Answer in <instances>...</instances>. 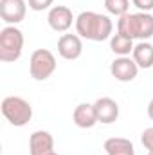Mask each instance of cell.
Segmentation results:
<instances>
[{"label": "cell", "mask_w": 153, "mask_h": 155, "mask_svg": "<svg viewBox=\"0 0 153 155\" xmlns=\"http://www.w3.org/2000/svg\"><path fill=\"white\" fill-rule=\"evenodd\" d=\"M2 114L13 126H25L33 119V107L20 96H7L2 101Z\"/></svg>", "instance_id": "obj_4"}, {"label": "cell", "mask_w": 153, "mask_h": 155, "mask_svg": "<svg viewBox=\"0 0 153 155\" xmlns=\"http://www.w3.org/2000/svg\"><path fill=\"white\" fill-rule=\"evenodd\" d=\"M52 2H54V0H27L29 9H33V11H36V13L49 9V7L52 5Z\"/></svg>", "instance_id": "obj_18"}, {"label": "cell", "mask_w": 153, "mask_h": 155, "mask_svg": "<svg viewBox=\"0 0 153 155\" xmlns=\"http://www.w3.org/2000/svg\"><path fill=\"white\" fill-rule=\"evenodd\" d=\"M148 155H153V152H150V153H148Z\"/></svg>", "instance_id": "obj_22"}, {"label": "cell", "mask_w": 153, "mask_h": 155, "mask_svg": "<svg viewBox=\"0 0 153 155\" xmlns=\"http://www.w3.org/2000/svg\"><path fill=\"white\" fill-rule=\"evenodd\" d=\"M105 7L114 16H124L130 11V0H105Z\"/></svg>", "instance_id": "obj_16"}, {"label": "cell", "mask_w": 153, "mask_h": 155, "mask_svg": "<svg viewBox=\"0 0 153 155\" xmlns=\"http://www.w3.org/2000/svg\"><path fill=\"white\" fill-rule=\"evenodd\" d=\"M106 155H135V146L130 139L124 137H110L105 141Z\"/></svg>", "instance_id": "obj_14"}, {"label": "cell", "mask_w": 153, "mask_h": 155, "mask_svg": "<svg viewBox=\"0 0 153 155\" xmlns=\"http://www.w3.org/2000/svg\"><path fill=\"white\" fill-rule=\"evenodd\" d=\"M133 47H135L133 40L121 35V33H115L110 38V51L117 56H130L133 52Z\"/></svg>", "instance_id": "obj_15"}, {"label": "cell", "mask_w": 153, "mask_h": 155, "mask_svg": "<svg viewBox=\"0 0 153 155\" xmlns=\"http://www.w3.org/2000/svg\"><path fill=\"white\" fill-rule=\"evenodd\" d=\"M72 121L79 128H92L97 124V114L94 105L90 103H79L74 112H72Z\"/></svg>", "instance_id": "obj_12"}, {"label": "cell", "mask_w": 153, "mask_h": 155, "mask_svg": "<svg viewBox=\"0 0 153 155\" xmlns=\"http://www.w3.org/2000/svg\"><path fill=\"white\" fill-rule=\"evenodd\" d=\"M27 2L25 0H0V16L7 25H16L25 18Z\"/></svg>", "instance_id": "obj_8"}, {"label": "cell", "mask_w": 153, "mask_h": 155, "mask_svg": "<svg viewBox=\"0 0 153 155\" xmlns=\"http://www.w3.org/2000/svg\"><path fill=\"white\" fill-rule=\"evenodd\" d=\"M117 33L132 40L148 41L153 36V15L150 13H128L117 20Z\"/></svg>", "instance_id": "obj_2"}, {"label": "cell", "mask_w": 153, "mask_h": 155, "mask_svg": "<svg viewBox=\"0 0 153 155\" xmlns=\"http://www.w3.org/2000/svg\"><path fill=\"white\" fill-rule=\"evenodd\" d=\"M141 143H142V146H144L148 152H153V126L146 128V130L141 134Z\"/></svg>", "instance_id": "obj_17"}, {"label": "cell", "mask_w": 153, "mask_h": 155, "mask_svg": "<svg viewBox=\"0 0 153 155\" xmlns=\"http://www.w3.org/2000/svg\"><path fill=\"white\" fill-rule=\"evenodd\" d=\"M56 71V58L47 49H36L29 60V72L36 81H45Z\"/></svg>", "instance_id": "obj_5"}, {"label": "cell", "mask_w": 153, "mask_h": 155, "mask_svg": "<svg viewBox=\"0 0 153 155\" xmlns=\"http://www.w3.org/2000/svg\"><path fill=\"white\" fill-rule=\"evenodd\" d=\"M58 54L63 60H77L83 54V41L79 35H61L58 40Z\"/></svg>", "instance_id": "obj_9"}, {"label": "cell", "mask_w": 153, "mask_h": 155, "mask_svg": "<svg viewBox=\"0 0 153 155\" xmlns=\"http://www.w3.org/2000/svg\"><path fill=\"white\" fill-rule=\"evenodd\" d=\"M110 74L121 83H128V81H133L137 78L139 65L130 56H117L110 65Z\"/></svg>", "instance_id": "obj_6"}, {"label": "cell", "mask_w": 153, "mask_h": 155, "mask_svg": "<svg viewBox=\"0 0 153 155\" xmlns=\"http://www.w3.org/2000/svg\"><path fill=\"white\" fill-rule=\"evenodd\" d=\"M76 33L90 41H105L112 38L114 22L106 15H99L94 11H83L76 16Z\"/></svg>", "instance_id": "obj_1"}, {"label": "cell", "mask_w": 153, "mask_h": 155, "mask_svg": "<svg viewBox=\"0 0 153 155\" xmlns=\"http://www.w3.org/2000/svg\"><path fill=\"white\" fill-rule=\"evenodd\" d=\"M47 22H49V27L56 33H67L70 27H72V22H76L72 11L67 7V5H54L49 9V15H47Z\"/></svg>", "instance_id": "obj_7"}, {"label": "cell", "mask_w": 153, "mask_h": 155, "mask_svg": "<svg viewBox=\"0 0 153 155\" xmlns=\"http://www.w3.org/2000/svg\"><path fill=\"white\" fill-rule=\"evenodd\" d=\"M96 114H97V123L101 124H112L119 117V105L112 97H99L94 103Z\"/></svg>", "instance_id": "obj_11"}, {"label": "cell", "mask_w": 153, "mask_h": 155, "mask_svg": "<svg viewBox=\"0 0 153 155\" xmlns=\"http://www.w3.org/2000/svg\"><path fill=\"white\" fill-rule=\"evenodd\" d=\"M24 51V33L16 25H5L0 31V60L13 63L20 60Z\"/></svg>", "instance_id": "obj_3"}, {"label": "cell", "mask_w": 153, "mask_h": 155, "mask_svg": "<svg viewBox=\"0 0 153 155\" xmlns=\"http://www.w3.org/2000/svg\"><path fill=\"white\" fill-rule=\"evenodd\" d=\"M148 116H150V119L153 121V99L148 103Z\"/></svg>", "instance_id": "obj_20"}, {"label": "cell", "mask_w": 153, "mask_h": 155, "mask_svg": "<svg viewBox=\"0 0 153 155\" xmlns=\"http://www.w3.org/2000/svg\"><path fill=\"white\" fill-rule=\"evenodd\" d=\"M31 155H50L54 153V137L47 130H36L29 137Z\"/></svg>", "instance_id": "obj_10"}, {"label": "cell", "mask_w": 153, "mask_h": 155, "mask_svg": "<svg viewBox=\"0 0 153 155\" xmlns=\"http://www.w3.org/2000/svg\"><path fill=\"white\" fill-rule=\"evenodd\" d=\"M132 58L139 65V69H151L153 67V45L150 41H139L133 47Z\"/></svg>", "instance_id": "obj_13"}, {"label": "cell", "mask_w": 153, "mask_h": 155, "mask_svg": "<svg viewBox=\"0 0 153 155\" xmlns=\"http://www.w3.org/2000/svg\"><path fill=\"white\" fill-rule=\"evenodd\" d=\"M50 155H58V153H56V152H54V153H50Z\"/></svg>", "instance_id": "obj_21"}, {"label": "cell", "mask_w": 153, "mask_h": 155, "mask_svg": "<svg viewBox=\"0 0 153 155\" xmlns=\"http://www.w3.org/2000/svg\"><path fill=\"white\" fill-rule=\"evenodd\" d=\"M133 2V5L139 9V11H142V13H150L153 9V0H132Z\"/></svg>", "instance_id": "obj_19"}]
</instances>
